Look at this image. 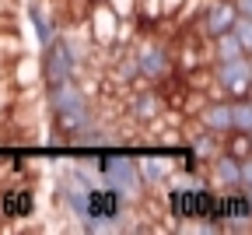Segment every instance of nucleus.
Segmentation results:
<instances>
[{
    "instance_id": "nucleus-9",
    "label": "nucleus",
    "mask_w": 252,
    "mask_h": 235,
    "mask_svg": "<svg viewBox=\"0 0 252 235\" xmlns=\"http://www.w3.org/2000/svg\"><path fill=\"white\" fill-rule=\"evenodd\" d=\"M0 196H4V214L7 221H28L39 207V196L35 186L28 183H11V186H0Z\"/></svg>"
},
{
    "instance_id": "nucleus-1",
    "label": "nucleus",
    "mask_w": 252,
    "mask_h": 235,
    "mask_svg": "<svg viewBox=\"0 0 252 235\" xmlns=\"http://www.w3.org/2000/svg\"><path fill=\"white\" fill-rule=\"evenodd\" d=\"M168 200V218L172 221H193V225H203L207 232H220L217 228V186L214 183H203V179H189L182 186H168L165 193Z\"/></svg>"
},
{
    "instance_id": "nucleus-8",
    "label": "nucleus",
    "mask_w": 252,
    "mask_h": 235,
    "mask_svg": "<svg viewBox=\"0 0 252 235\" xmlns=\"http://www.w3.org/2000/svg\"><path fill=\"white\" fill-rule=\"evenodd\" d=\"M196 123L200 126H207V130H214V133H220V137H231L235 133V116H231V98H220V95H210L207 102H200V109H196Z\"/></svg>"
},
{
    "instance_id": "nucleus-23",
    "label": "nucleus",
    "mask_w": 252,
    "mask_h": 235,
    "mask_svg": "<svg viewBox=\"0 0 252 235\" xmlns=\"http://www.w3.org/2000/svg\"><path fill=\"white\" fill-rule=\"evenodd\" d=\"M235 7H238V14H249L252 18V0H235Z\"/></svg>"
},
{
    "instance_id": "nucleus-24",
    "label": "nucleus",
    "mask_w": 252,
    "mask_h": 235,
    "mask_svg": "<svg viewBox=\"0 0 252 235\" xmlns=\"http://www.w3.org/2000/svg\"><path fill=\"white\" fill-rule=\"evenodd\" d=\"M4 221H7V214H4V196H0V228H4Z\"/></svg>"
},
{
    "instance_id": "nucleus-10",
    "label": "nucleus",
    "mask_w": 252,
    "mask_h": 235,
    "mask_svg": "<svg viewBox=\"0 0 252 235\" xmlns=\"http://www.w3.org/2000/svg\"><path fill=\"white\" fill-rule=\"evenodd\" d=\"M84 106H91V102H88V91L77 81H63V84H49L46 88L49 116H63V113H74V109H84Z\"/></svg>"
},
{
    "instance_id": "nucleus-13",
    "label": "nucleus",
    "mask_w": 252,
    "mask_h": 235,
    "mask_svg": "<svg viewBox=\"0 0 252 235\" xmlns=\"http://www.w3.org/2000/svg\"><path fill=\"white\" fill-rule=\"evenodd\" d=\"M126 109H130V119L151 123V119H158L165 113V98H161V91H158V84L154 88H140V91H133L130 98H126Z\"/></svg>"
},
{
    "instance_id": "nucleus-18",
    "label": "nucleus",
    "mask_w": 252,
    "mask_h": 235,
    "mask_svg": "<svg viewBox=\"0 0 252 235\" xmlns=\"http://www.w3.org/2000/svg\"><path fill=\"white\" fill-rule=\"evenodd\" d=\"M231 116H235V133H252V95L231 98Z\"/></svg>"
},
{
    "instance_id": "nucleus-12",
    "label": "nucleus",
    "mask_w": 252,
    "mask_h": 235,
    "mask_svg": "<svg viewBox=\"0 0 252 235\" xmlns=\"http://www.w3.org/2000/svg\"><path fill=\"white\" fill-rule=\"evenodd\" d=\"M94 130V109L84 106V109H74V113H63V116H53V133L60 141H77L81 133Z\"/></svg>"
},
{
    "instance_id": "nucleus-22",
    "label": "nucleus",
    "mask_w": 252,
    "mask_h": 235,
    "mask_svg": "<svg viewBox=\"0 0 252 235\" xmlns=\"http://www.w3.org/2000/svg\"><path fill=\"white\" fill-rule=\"evenodd\" d=\"M186 7V0H161V18H172Z\"/></svg>"
},
{
    "instance_id": "nucleus-2",
    "label": "nucleus",
    "mask_w": 252,
    "mask_h": 235,
    "mask_svg": "<svg viewBox=\"0 0 252 235\" xmlns=\"http://www.w3.org/2000/svg\"><path fill=\"white\" fill-rule=\"evenodd\" d=\"M130 193L119 190V186H109V183H94L91 186V204H88V218L81 225V232H91V235H102V232H116L123 228L126 214H130Z\"/></svg>"
},
{
    "instance_id": "nucleus-11",
    "label": "nucleus",
    "mask_w": 252,
    "mask_h": 235,
    "mask_svg": "<svg viewBox=\"0 0 252 235\" xmlns=\"http://www.w3.org/2000/svg\"><path fill=\"white\" fill-rule=\"evenodd\" d=\"M207 179L217 186V190H238L242 186V155L235 151H220L207 161Z\"/></svg>"
},
{
    "instance_id": "nucleus-3",
    "label": "nucleus",
    "mask_w": 252,
    "mask_h": 235,
    "mask_svg": "<svg viewBox=\"0 0 252 235\" xmlns=\"http://www.w3.org/2000/svg\"><path fill=\"white\" fill-rule=\"evenodd\" d=\"M84 63V49L77 46V36H56L39 60V78L42 84H63V81H74L77 67Z\"/></svg>"
},
{
    "instance_id": "nucleus-14",
    "label": "nucleus",
    "mask_w": 252,
    "mask_h": 235,
    "mask_svg": "<svg viewBox=\"0 0 252 235\" xmlns=\"http://www.w3.org/2000/svg\"><path fill=\"white\" fill-rule=\"evenodd\" d=\"M25 18H28V25H32V32H35V42H39V49H46L60 32H56V25H53V14L42 7V4H35V0H28L25 4Z\"/></svg>"
},
{
    "instance_id": "nucleus-15",
    "label": "nucleus",
    "mask_w": 252,
    "mask_h": 235,
    "mask_svg": "<svg viewBox=\"0 0 252 235\" xmlns=\"http://www.w3.org/2000/svg\"><path fill=\"white\" fill-rule=\"evenodd\" d=\"M186 141L193 144V151L203 158V161H210L214 155H220L224 151V137H220V133H214V130H207V126H200V130H193V133H186Z\"/></svg>"
},
{
    "instance_id": "nucleus-20",
    "label": "nucleus",
    "mask_w": 252,
    "mask_h": 235,
    "mask_svg": "<svg viewBox=\"0 0 252 235\" xmlns=\"http://www.w3.org/2000/svg\"><path fill=\"white\" fill-rule=\"evenodd\" d=\"M235 36L242 39L245 53L252 56V18H249V14H238V21H235Z\"/></svg>"
},
{
    "instance_id": "nucleus-19",
    "label": "nucleus",
    "mask_w": 252,
    "mask_h": 235,
    "mask_svg": "<svg viewBox=\"0 0 252 235\" xmlns=\"http://www.w3.org/2000/svg\"><path fill=\"white\" fill-rule=\"evenodd\" d=\"M137 78L144 81V74H140V60H137V49H133V53H126V56L119 60V67H116V81H123V84H137Z\"/></svg>"
},
{
    "instance_id": "nucleus-4",
    "label": "nucleus",
    "mask_w": 252,
    "mask_h": 235,
    "mask_svg": "<svg viewBox=\"0 0 252 235\" xmlns=\"http://www.w3.org/2000/svg\"><path fill=\"white\" fill-rule=\"evenodd\" d=\"M210 91L220 98L252 95V56H238L228 63H210Z\"/></svg>"
},
{
    "instance_id": "nucleus-7",
    "label": "nucleus",
    "mask_w": 252,
    "mask_h": 235,
    "mask_svg": "<svg viewBox=\"0 0 252 235\" xmlns=\"http://www.w3.org/2000/svg\"><path fill=\"white\" fill-rule=\"evenodd\" d=\"M119 7L112 4V0H94V7L88 14V28H91V39L98 42V46H112L116 36H119Z\"/></svg>"
},
{
    "instance_id": "nucleus-21",
    "label": "nucleus",
    "mask_w": 252,
    "mask_h": 235,
    "mask_svg": "<svg viewBox=\"0 0 252 235\" xmlns=\"http://www.w3.org/2000/svg\"><path fill=\"white\" fill-rule=\"evenodd\" d=\"M242 190H252V151L242 158Z\"/></svg>"
},
{
    "instance_id": "nucleus-5",
    "label": "nucleus",
    "mask_w": 252,
    "mask_h": 235,
    "mask_svg": "<svg viewBox=\"0 0 252 235\" xmlns=\"http://www.w3.org/2000/svg\"><path fill=\"white\" fill-rule=\"evenodd\" d=\"M137 60H140V74L151 84H165L175 74V49L161 39H151L144 46H137Z\"/></svg>"
},
{
    "instance_id": "nucleus-16",
    "label": "nucleus",
    "mask_w": 252,
    "mask_h": 235,
    "mask_svg": "<svg viewBox=\"0 0 252 235\" xmlns=\"http://www.w3.org/2000/svg\"><path fill=\"white\" fill-rule=\"evenodd\" d=\"M238 56H249V53H245L242 39L235 36V28L210 42V63H228V60H238Z\"/></svg>"
},
{
    "instance_id": "nucleus-6",
    "label": "nucleus",
    "mask_w": 252,
    "mask_h": 235,
    "mask_svg": "<svg viewBox=\"0 0 252 235\" xmlns=\"http://www.w3.org/2000/svg\"><path fill=\"white\" fill-rule=\"evenodd\" d=\"M238 21V7H235V0H207L200 18H196V32L214 42L217 36H224V32H231Z\"/></svg>"
},
{
    "instance_id": "nucleus-17",
    "label": "nucleus",
    "mask_w": 252,
    "mask_h": 235,
    "mask_svg": "<svg viewBox=\"0 0 252 235\" xmlns=\"http://www.w3.org/2000/svg\"><path fill=\"white\" fill-rule=\"evenodd\" d=\"M172 155H144L140 158V169H144V183L147 186H161L165 179H168V172H172Z\"/></svg>"
}]
</instances>
